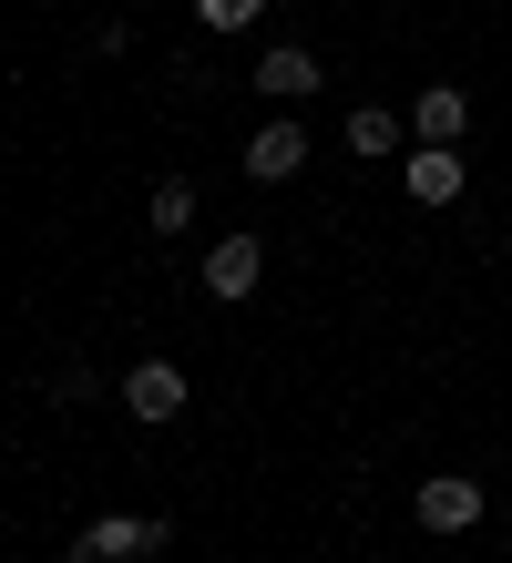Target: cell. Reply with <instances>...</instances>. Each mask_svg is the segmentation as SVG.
I'll list each match as a JSON object with an SVG mask.
<instances>
[{"label": "cell", "instance_id": "8992f818", "mask_svg": "<svg viewBox=\"0 0 512 563\" xmlns=\"http://www.w3.org/2000/svg\"><path fill=\"white\" fill-rule=\"evenodd\" d=\"M400 185H410V206H451V195L471 185V164H461L451 144H421V154L400 164Z\"/></svg>", "mask_w": 512, "mask_h": 563}, {"label": "cell", "instance_id": "5b68a950", "mask_svg": "<svg viewBox=\"0 0 512 563\" xmlns=\"http://www.w3.org/2000/svg\"><path fill=\"white\" fill-rule=\"evenodd\" d=\"M410 512H421L431 533H471V522H482V482L440 472V482H421V492H410Z\"/></svg>", "mask_w": 512, "mask_h": 563}, {"label": "cell", "instance_id": "3957f363", "mask_svg": "<svg viewBox=\"0 0 512 563\" xmlns=\"http://www.w3.org/2000/svg\"><path fill=\"white\" fill-rule=\"evenodd\" d=\"M247 82L266 92V103H307L328 73H318V52H307V42H277V52H257V73H247Z\"/></svg>", "mask_w": 512, "mask_h": 563}, {"label": "cell", "instance_id": "7a4b0ae2", "mask_svg": "<svg viewBox=\"0 0 512 563\" xmlns=\"http://www.w3.org/2000/svg\"><path fill=\"white\" fill-rule=\"evenodd\" d=\"M123 410L144 420V430L185 420V369H175V358H144V369H123Z\"/></svg>", "mask_w": 512, "mask_h": 563}, {"label": "cell", "instance_id": "ba28073f", "mask_svg": "<svg viewBox=\"0 0 512 563\" xmlns=\"http://www.w3.org/2000/svg\"><path fill=\"white\" fill-rule=\"evenodd\" d=\"M410 134H421V144H461L471 134V92L461 82H431L421 103H410Z\"/></svg>", "mask_w": 512, "mask_h": 563}, {"label": "cell", "instance_id": "6da1fadb", "mask_svg": "<svg viewBox=\"0 0 512 563\" xmlns=\"http://www.w3.org/2000/svg\"><path fill=\"white\" fill-rule=\"evenodd\" d=\"M175 543V522H154V512H133V522H92V533L73 543V563H144Z\"/></svg>", "mask_w": 512, "mask_h": 563}, {"label": "cell", "instance_id": "9c48e42d", "mask_svg": "<svg viewBox=\"0 0 512 563\" xmlns=\"http://www.w3.org/2000/svg\"><path fill=\"white\" fill-rule=\"evenodd\" d=\"M144 216H154V236H185V225H195V185H185V175H164Z\"/></svg>", "mask_w": 512, "mask_h": 563}, {"label": "cell", "instance_id": "8fae6325", "mask_svg": "<svg viewBox=\"0 0 512 563\" xmlns=\"http://www.w3.org/2000/svg\"><path fill=\"white\" fill-rule=\"evenodd\" d=\"M257 11H266V0H195V21H205V31H247Z\"/></svg>", "mask_w": 512, "mask_h": 563}, {"label": "cell", "instance_id": "52a82bcc", "mask_svg": "<svg viewBox=\"0 0 512 563\" xmlns=\"http://www.w3.org/2000/svg\"><path fill=\"white\" fill-rule=\"evenodd\" d=\"M297 164H307V134H297V113L257 123V144H247V175H257V185H287Z\"/></svg>", "mask_w": 512, "mask_h": 563}, {"label": "cell", "instance_id": "277c9868", "mask_svg": "<svg viewBox=\"0 0 512 563\" xmlns=\"http://www.w3.org/2000/svg\"><path fill=\"white\" fill-rule=\"evenodd\" d=\"M257 277H266V246L257 236H216V246H205V297L236 308V297H257Z\"/></svg>", "mask_w": 512, "mask_h": 563}, {"label": "cell", "instance_id": "30bf717a", "mask_svg": "<svg viewBox=\"0 0 512 563\" xmlns=\"http://www.w3.org/2000/svg\"><path fill=\"white\" fill-rule=\"evenodd\" d=\"M349 154H400V113L359 103V113H349Z\"/></svg>", "mask_w": 512, "mask_h": 563}]
</instances>
